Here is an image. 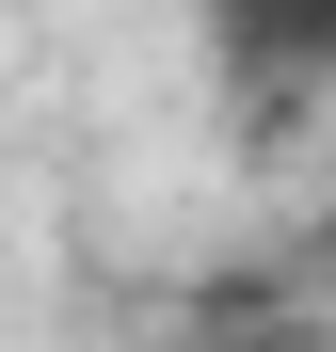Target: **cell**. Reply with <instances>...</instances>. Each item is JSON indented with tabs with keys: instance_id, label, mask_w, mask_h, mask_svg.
Here are the masks:
<instances>
[{
	"instance_id": "6da1fadb",
	"label": "cell",
	"mask_w": 336,
	"mask_h": 352,
	"mask_svg": "<svg viewBox=\"0 0 336 352\" xmlns=\"http://www.w3.org/2000/svg\"><path fill=\"white\" fill-rule=\"evenodd\" d=\"M336 48V0H224V65L240 80H320Z\"/></svg>"
}]
</instances>
